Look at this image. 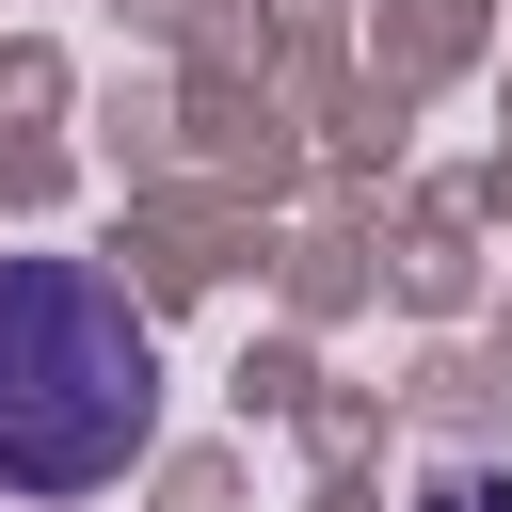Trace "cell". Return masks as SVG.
<instances>
[{"label":"cell","instance_id":"cell-1","mask_svg":"<svg viewBox=\"0 0 512 512\" xmlns=\"http://www.w3.org/2000/svg\"><path fill=\"white\" fill-rule=\"evenodd\" d=\"M160 416V352L96 256H0V496H96Z\"/></svg>","mask_w":512,"mask_h":512}]
</instances>
